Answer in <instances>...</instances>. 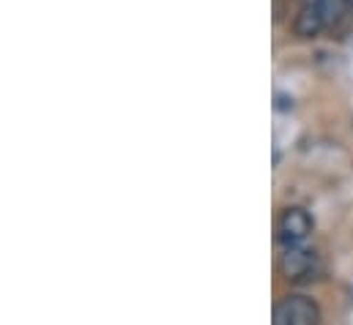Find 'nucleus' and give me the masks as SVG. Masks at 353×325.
<instances>
[{"mask_svg": "<svg viewBox=\"0 0 353 325\" xmlns=\"http://www.w3.org/2000/svg\"><path fill=\"white\" fill-rule=\"evenodd\" d=\"M274 325H321V306L304 295H288L274 309Z\"/></svg>", "mask_w": 353, "mask_h": 325, "instance_id": "nucleus-1", "label": "nucleus"}, {"mask_svg": "<svg viewBox=\"0 0 353 325\" xmlns=\"http://www.w3.org/2000/svg\"><path fill=\"white\" fill-rule=\"evenodd\" d=\"M276 235L282 246H299L312 235V216L304 208H285L276 222Z\"/></svg>", "mask_w": 353, "mask_h": 325, "instance_id": "nucleus-2", "label": "nucleus"}, {"mask_svg": "<svg viewBox=\"0 0 353 325\" xmlns=\"http://www.w3.org/2000/svg\"><path fill=\"white\" fill-rule=\"evenodd\" d=\"M282 273L288 279H301V276H310L318 265V254L315 249L299 244V246H285V254H282Z\"/></svg>", "mask_w": 353, "mask_h": 325, "instance_id": "nucleus-3", "label": "nucleus"}, {"mask_svg": "<svg viewBox=\"0 0 353 325\" xmlns=\"http://www.w3.org/2000/svg\"><path fill=\"white\" fill-rule=\"evenodd\" d=\"M323 17L318 11V6H301L296 19H293V33L299 39H315L321 30H323Z\"/></svg>", "mask_w": 353, "mask_h": 325, "instance_id": "nucleus-4", "label": "nucleus"}, {"mask_svg": "<svg viewBox=\"0 0 353 325\" xmlns=\"http://www.w3.org/2000/svg\"><path fill=\"white\" fill-rule=\"evenodd\" d=\"M318 11H321V17H323V25H326V28H334V25H340V19L345 17L348 3H345V0H321V3H318Z\"/></svg>", "mask_w": 353, "mask_h": 325, "instance_id": "nucleus-5", "label": "nucleus"}, {"mask_svg": "<svg viewBox=\"0 0 353 325\" xmlns=\"http://www.w3.org/2000/svg\"><path fill=\"white\" fill-rule=\"evenodd\" d=\"M276 107H279V109H293V98H288V96H276Z\"/></svg>", "mask_w": 353, "mask_h": 325, "instance_id": "nucleus-6", "label": "nucleus"}, {"mask_svg": "<svg viewBox=\"0 0 353 325\" xmlns=\"http://www.w3.org/2000/svg\"><path fill=\"white\" fill-rule=\"evenodd\" d=\"M299 3H301V6H318L321 0H299Z\"/></svg>", "mask_w": 353, "mask_h": 325, "instance_id": "nucleus-7", "label": "nucleus"}, {"mask_svg": "<svg viewBox=\"0 0 353 325\" xmlns=\"http://www.w3.org/2000/svg\"><path fill=\"white\" fill-rule=\"evenodd\" d=\"M345 3H348V11L353 14V0H345Z\"/></svg>", "mask_w": 353, "mask_h": 325, "instance_id": "nucleus-8", "label": "nucleus"}]
</instances>
